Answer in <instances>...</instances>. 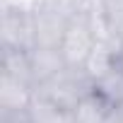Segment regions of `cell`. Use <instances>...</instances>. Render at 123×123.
<instances>
[{
    "mask_svg": "<svg viewBox=\"0 0 123 123\" xmlns=\"http://www.w3.org/2000/svg\"><path fill=\"white\" fill-rule=\"evenodd\" d=\"M92 92H94V80L87 75L85 68H73V65H65L55 77H51L48 82L34 89V94L63 106L68 111H73Z\"/></svg>",
    "mask_w": 123,
    "mask_h": 123,
    "instance_id": "cell-1",
    "label": "cell"
},
{
    "mask_svg": "<svg viewBox=\"0 0 123 123\" xmlns=\"http://www.w3.org/2000/svg\"><path fill=\"white\" fill-rule=\"evenodd\" d=\"M97 46V34H94V27H92V19L85 17V15H77L65 36H63V43H60V53H63V60L65 65H73V68H85V63L89 60L92 51Z\"/></svg>",
    "mask_w": 123,
    "mask_h": 123,
    "instance_id": "cell-2",
    "label": "cell"
},
{
    "mask_svg": "<svg viewBox=\"0 0 123 123\" xmlns=\"http://www.w3.org/2000/svg\"><path fill=\"white\" fill-rule=\"evenodd\" d=\"M75 15L58 5H41L34 12V31H36V48H60L63 36L70 27Z\"/></svg>",
    "mask_w": 123,
    "mask_h": 123,
    "instance_id": "cell-3",
    "label": "cell"
},
{
    "mask_svg": "<svg viewBox=\"0 0 123 123\" xmlns=\"http://www.w3.org/2000/svg\"><path fill=\"white\" fill-rule=\"evenodd\" d=\"M0 48L29 53L36 48L34 15L0 12Z\"/></svg>",
    "mask_w": 123,
    "mask_h": 123,
    "instance_id": "cell-4",
    "label": "cell"
},
{
    "mask_svg": "<svg viewBox=\"0 0 123 123\" xmlns=\"http://www.w3.org/2000/svg\"><path fill=\"white\" fill-rule=\"evenodd\" d=\"M34 101V89L15 77L0 75V113L29 111Z\"/></svg>",
    "mask_w": 123,
    "mask_h": 123,
    "instance_id": "cell-5",
    "label": "cell"
},
{
    "mask_svg": "<svg viewBox=\"0 0 123 123\" xmlns=\"http://www.w3.org/2000/svg\"><path fill=\"white\" fill-rule=\"evenodd\" d=\"M29 65H31V77H34V89H36L63 70L65 60L58 48H34L29 51Z\"/></svg>",
    "mask_w": 123,
    "mask_h": 123,
    "instance_id": "cell-6",
    "label": "cell"
},
{
    "mask_svg": "<svg viewBox=\"0 0 123 123\" xmlns=\"http://www.w3.org/2000/svg\"><path fill=\"white\" fill-rule=\"evenodd\" d=\"M0 75L15 77L34 89V77H31V65H29V53L22 51H5L0 48Z\"/></svg>",
    "mask_w": 123,
    "mask_h": 123,
    "instance_id": "cell-7",
    "label": "cell"
},
{
    "mask_svg": "<svg viewBox=\"0 0 123 123\" xmlns=\"http://www.w3.org/2000/svg\"><path fill=\"white\" fill-rule=\"evenodd\" d=\"M29 123H73V111L34 94V101L29 106Z\"/></svg>",
    "mask_w": 123,
    "mask_h": 123,
    "instance_id": "cell-8",
    "label": "cell"
},
{
    "mask_svg": "<svg viewBox=\"0 0 123 123\" xmlns=\"http://www.w3.org/2000/svg\"><path fill=\"white\" fill-rule=\"evenodd\" d=\"M94 92L111 106H123V63L113 65L104 77L94 82Z\"/></svg>",
    "mask_w": 123,
    "mask_h": 123,
    "instance_id": "cell-9",
    "label": "cell"
},
{
    "mask_svg": "<svg viewBox=\"0 0 123 123\" xmlns=\"http://www.w3.org/2000/svg\"><path fill=\"white\" fill-rule=\"evenodd\" d=\"M111 111V104L104 101L97 92H92L87 99H82L73 109V123H104Z\"/></svg>",
    "mask_w": 123,
    "mask_h": 123,
    "instance_id": "cell-10",
    "label": "cell"
},
{
    "mask_svg": "<svg viewBox=\"0 0 123 123\" xmlns=\"http://www.w3.org/2000/svg\"><path fill=\"white\" fill-rule=\"evenodd\" d=\"M106 19L111 29L123 39V0H106Z\"/></svg>",
    "mask_w": 123,
    "mask_h": 123,
    "instance_id": "cell-11",
    "label": "cell"
},
{
    "mask_svg": "<svg viewBox=\"0 0 123 123\" xmlns=\"http://www.w3.org/2000/svg\"><path fill=\"white\" fill-rule=\"evenodd\" d=\"M41 7L39 0H0V12H22V15H34Z\"/></svg>",
    "mask_w": 123,
    "mask_h": 123,
    "instance_id": "cell-12",
    "label": "cell"
},
{
    "mask_svg": "<svg viewBox=\"0 0 123 123\" xmlns=\"http://www.w3.org/2000/svg\"><path fill=\"white\" fill-rule=\"evenodd\" d=\"M104 123H123V106H111Z\"/></svg>",
    "mask_w": 123,
    "mask_h": 123,
    "instance_id": "cell-13",
    "label": "cell"
},
{
    "mask_svg": "<svg viewBox=\"0 0 123 123\" xmlns=\"http://www.w3.org/2000/svg\"><path fill=\"white\" fill-rule=\"evenodd\" d=\"M121 63H123V51H121Z\"/></svg>",
    "mask_w": 123,
    "mask_h": 123,
    "instance_id": "cell-14",
    "label": "cell"
}]
</instances>
